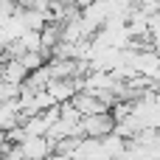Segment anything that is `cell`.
Returning <instances> with one entry per match:
<instances>
[{
	"mask_svg": "<svg viewBox=\"0 0 160 160\" xmlns=\"http://www.w3.org/2000/svg\"><path fill=\"white\" fill-rule=\"evenodd\" d=\"M70 3H73V8H76V11H84V8H90L96 0H70Z\"/></svg>",
	"mask_w": 160,
	"mask_h": 160,
	"instance_id": "cell-4",
	"label": "cell"
},
{
	"mask_svg": "<svg viewBox=\"0 0 160 160\" xmlns=\"http://www.w3.org/2000/svg\"><path fill=\"white\" fill-rule=\"evenodd\" d=\"M112 127L115 121L110 118V112H101V115H87L79 121V138H87V141H101L107 135H112Z\"/></svg>",
	"mask_w": 160,
	"mask_h": 160,
	"instance_id": "cell-1",
	"label": "cell"
},
{
	"mask_svg": "<svg viewBox=\"0 0 160 160\" xmlns=\"http://www.w3.org/2000/svg\"><path fill=\"white\" fill-rule=\"evenodd\" d=\"M76 112H79V118H87V115H101V112H110V107L107 104H101L96 96H87V93H76L70 101H68Z\"/></svg>",
	"mask_w": 160,
	"mask_h": 160,
	"instance_id": "cell-2",
	"label": "cell"
},
{
	"mask_svg": "<svg viewBox=\"0 0 160 160\" xmlns=\"http://www.w3.org/2000/svg\"><path fill=\"white\" fill-rule=\"evenodd\" d=\"M17 149H20V155L25 160H45L48 155H53V143L45 135L42 138H25Z\"/></svg>",
	"mask_w": 160,
	"mask_h": 160,
	"instance_id": "cell-3",
	"label": "cell"
}]
</instances>
